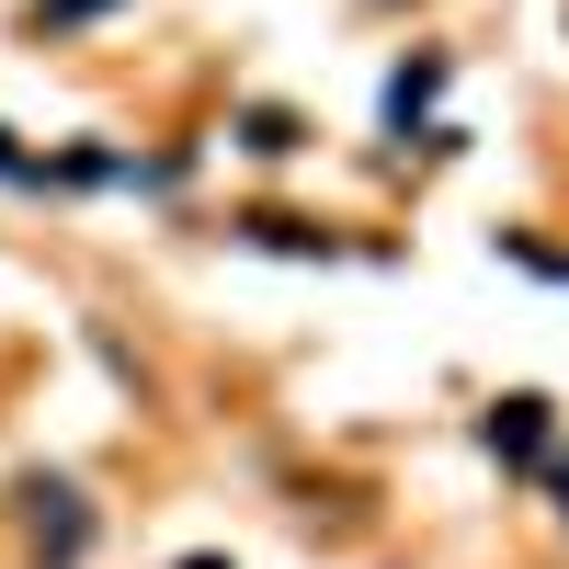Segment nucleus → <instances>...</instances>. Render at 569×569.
I'll return each instance as SVG.
<instances>
[{"label":"nucleus","mask_w":569,"mask_h":569,"mask_svg":"<svg viewBox=\"0 0 569 569\" xmlns=\"http://www.w3.org/2000/svg\"><path fill=\"white\" fill-rule=\"evenodd\" d=\"M558 490H569V467H558Z\"/></svg>","instance_id":"8"},{"label":"nucleus","mask_w":569,"mask_h":569,"mask_svg":"<svg viewBox=\"0 0 569 569\" xmlns=\"http://www.w3.org/2000/svg\"><path fill=\"white\" fill-rule=\"evenodd\" d=\"M0 182H46V160H23L12 137H0Z\"/></svg>","instance_id":"5"},{"label":"nucleus","mask_w":569,"mask_h":569,"mask_svg":"<svg viewBox=\"0 0 569 569\" xmlns=\"http://www.w3.org/2000/svg\"><path fill=\"white\" fill-rule=\"evenodd\" d=\"M23 512H34V547L58 558V569H69V558L91 547V512H80V490H58V479H34V490H23Z\"/></svg>","instance_id":"1"},{"label":"nucleus","mask_w":569,"mask_h":569,"mask_svg":"<svg viewBox=\"0 0 569 569\" xmlns=\"http://www.w3.org/2000/svg\"><path fill=\"white\" fill-rule=\"evenodd\" d=\"M182 569H228V558H182Z\"/></svg>","instance_id":"7"},{"label":"nucleus","mask_w":569,"mask_h":569,"mask_svg":"<svg viewBox=\"0 0 569 569\" xmlns=\"http://www.w3.org/2000/svg\"><path fill=\"white\" fill-rule=\"evenodd\" d=\"M433 80H445V58H421V69H399V80H388V126H410L421 103H433Z\"/></svg>","instance_id":"3"},{"label":"nucleus","mask_w":569,"mask_h":569,"mask_svg":"<svg viewBox=\"0 0 569 569\" xmlns=\"http://www.w3.org/2000/svg\"><path fill=\"white\" fill-rule=\"evenodd\" d=\"M240 149H262V160H284V149H297V114H273V103H262V114H240Z\"/></svg>","instance_id":"4"},{"label":"nucleus","mask_w":569,"mask_h":569,"mask_svg":"<svg viewBox=\"0 0 569 569\" xmlns=\"http://www.w3.org/2000/svg\"><path fill=\"white\" fill-rule=\"evenodd\" d=\"M80 12H103V0H46V23H80Z\"/></svg>","instance_id":"6"},{"label":"nucleus","mask_w":569,"mask_h":569,"mask_svg":"<svg viewBox=\"0 0 569 569\" xmlns=\"http://www.w3.org/2000/svg\"><path fill=\"white\" fill-rule=\"evenodd\" d=\"M536 445H547V399H501V410H490V456L536 467Z\"/></svg>","instance_id":"2"}]
</instances>
